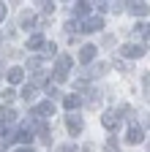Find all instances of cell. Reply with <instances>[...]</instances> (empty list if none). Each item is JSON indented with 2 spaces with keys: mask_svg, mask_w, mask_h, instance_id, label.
<instances>
[{
  "mask_svg": "<svg viewBox=\"0 0 150 152\" xmlns=\"http://www.w3.org/2000/svg\"><path fill=\"white\" fill-rule=\"evenodd\" d=\"M6 14H8V8H6V3H0V19H6Z\"/></svg>",
  "mask_w": 150,
  "mask_h": 152,
  "instance_id": "27",
  "label": "cell"
},
{
  "mask_svg": "<svg viewBox=\"0 0 150 152\" xmlns=\"http://www.w3.org/2000/svg\"><path fill=\"white\" fill-rule=\"evenodd\" d=\"M47 95H49V101H55V98L60 95V90L55 87V84H47Z\"/></svg>",
  "mask_w": 150,
  "mask_h": 152,
  "instance_id": "20",
  "label": "cell"
},
{
  "mask_svg": "<svg viewBox=\"0 0 150 152\" xmlns=\"http://www.w3.org/2000/svg\"><path fill=\"white\" fill-rule=\"evenodd\" d=\"M120 122H123V114H117V111H104V114H101V125H104L106 130H117Z\"/></svg>",
  "mask_w": 150,
  "mask_h": 152,
  "instance_id": "2",
  "label": "cell"
},
{
  "mask_svg": "<svg viewBox=\"0 0 150 152\" xmlns=\"http://www.w3.org/2000/svg\"><path fill=\"white\" fill-rule=\"evenodd\" d=\"M6 130H8V128H6V122H0V136H6Z\"/></svg>",
  "mask_w": 150,
  "mask_h": 152,
  "instance_id": "29",
  "label": "cell"
},
{
  "mask_svg": "<svg viewBox=\"0 0 150 152\" xmlns=\"http://www.w3.org/2000/svg\"><path fill=\"white\" fill-rule=\"evenodd\" d=\"M66 128L71 130V136H77V133H82V128H85V122H82V117H79V114H68V117H66Z\"/></svg>",
  "mask_w": 150,
  "mask_h": 152,
  "instance_id": "6",
  "label": "cell"
},
{
  "mask_svg": "<svg viewBox=\"0 0 150 152\" xmlns=\"http://www.w3.org/2000/svg\"><path fill=\"white\" fill-rule=\"evenodd\" d=\"M0 41H3V35H0Z\"/></svg>",
  "mask_w": 150,
  "mask_h": 152,
  "instance_id": "31",
  "label": "cell"
},
{
  "mask_svg": "<svg viewBox=\"0 0 150 152\" xmlns=\"http://www.w3.org/2000/svg\"><path fill=\"white\" fill-rule=\"evenodd\" d=\"M41 6H44V11H47V14H52V11H55V3H41Z\"/></svg>",
  "mask_w": 150,
  "mask_h": 152,
  "instance_id": "26",
  "label": "cell"
},
{
  "mask_svg": "<svg viewBox=\"0 0 150 152\" xmlns=\"http://www.w3.org/2000/svg\"><path fill=\"white\" fill-rule=\"evenodd\" d=\"M68 68H71V57L60 54L58 63H55V82H66L68 79Z\"/></svg>",
  "mask_w": 150,
  "mask_h": 152,
  "instance_id": "1",
  "label": "cell"
},
{
  "mask_svg": "<svg viewBox=\"0 0 150 152\" xmlns=\"http://www.w3.org/2000/svg\"><path fill=\"white\" fill-rule=\"evenodd\" d=\"M79 103H82V98H79V95H66V98H63V106H66L68 111H74Z\"/></svg>",
  "mask_w": 150,
  "mask_h": 152,
  "instance_id": "15",
  "label": "cell"
},
{
  "mask_svg": "<svg viewBox=\"0 0 150 152\" xmlns=\"http://www.w3.org/2000/svg\"><path fill=\"white\" fill-rule=\"evenodd\" d=\"M35 22H38V19H35V14H27V11L22 14V27H25V30H30Z\"/></svg>",
  "mask_w": 150,
  "mask_h": 152,
  "instance_id": "18",
  "label": "cell"
},
{
  "mask_svg": "<svg viewBox=\"0 0 150 152\" xmlns=\"http://www.w3.org/2000/svg\"><path fill=\"white\" fill-rule=\"evenodd\" d=\"M25 79V71L22 68H8V84H19Z\"/></svg>",
  "mask_w": 150,
  "mask_h": 152,
  "instance_id": "13",
  "label": "cell"
},
{
  "mask_svg": "<svg viewBox=\"0 0 150 152\" xmlns=\"http://www.w3.org/2000/svg\"><path fill=\"white\" fill-rule=\"evenodd\" d=\"M93 60H96V46H93V44H85V46L79 49V63L87 65V63H93Z\"/></svg>",
  "mask_w": 150,
  "mask_h": 152,
  "instance_id": "7",
  "label": "cell"
},
{
  "mask_svg": "<svg viewBox=\"0 0 150 152\" xmlns=\"http://www.w3.org/2000/svg\"><path fill=\"white\" fill-rule=\"evenodd\" d=\"M0 95H3V98H6V101H11V98H14V95H16V92H14L11 87H6V90H3V92H0Z\"/></svg>",
  "mask_w": 150,
  "mask_h": 152,
  "instance_id": "23",
  "label": "cell"
},
{
  "mask_svg": "<svg viewBox=\"0 0 150 152\" xmlns=\"http://www.w3.org/2000/svg\"><path fill=\"white\" fill-rule=\"evenodd\" d=\"M90 6L93 3H85V0H82V3H74L71 6V14L74 16H85V14H90Z\"/></svg>",
  "mask_w": 150,
  "mask_h": 152,
  "instance_id": "12",
  "label": "cell"
},
{
  "mask_svg": "<svg viewBox=\"0 0 150 152\" xmlns=\"http://www.w3.org/2000/svg\"><path fill=\"white\" fill-rule=\"evenodd\" d=\"M101 27H104V19H101V16H87L85 22L79 25V30H82V33H98Z\"/></svg>",
  "mask_w": 150,
  "mask_h": 152,
  "instance_id": "5",
  "label": "cell"
},
{
  "mask_svg": "<svg viewBox=\"0 0 150 152\" xmlns=\"http://www.w3.org/2000/svg\"><path fill=\"white\" fill-rule=\"evenodd\" d=\"M52 114H55V103L52 101H44L38 106H33V117L35 120H47V117H52Z\"/></svg>",
  "mask_w": 150,
  "mask_h": 152,
  "instance_id": "4",
  "label": "cell"
},
{
  "mask_svg": "<svg viewBox=\"0 0 150 152\" xmlns=\"http://www.w3.org/2000/svg\"><path fill=\"white\" fill-rule=\"evenodd\" d=\"M123 57H128V60H137V57H145V46L142 44H123L117 49Z\"/></svg>",
  "mask_w": 150,
  "mask_h": 152,
  "instance_id": "3",
  "label": "cell"
},
{
  "mask_svg": "<svg viewBox=\"0 0 150 152\" xmlns=\"http://www.w3.org/2000/svg\"><path fill=\"white\" fill-rule=\"evenodd\" d=\"M0 152H6V147H3V144H0Z\"/></svg>",
  "mask_w": 150,
  "mask_h": 152,
  "instance_id": "30",
  "label": "cell"
},
{
  "mask_svg": "<svg viewBox=\"0 0 150 152\" xmlns=\"http://www.w3.org/2000/svg\"><path fill=\"white\" fill-rule=\"evenodd\" d=\"M106 152H120V147H117L115 139H109V141H106Z\"/></svg>",
  "mask_w": 150,
  "mask_h": 152,
  "instance_id": "21",
  "label": "cell"
},
{
  "mask_svg": "<svg viewBox=\"0 0 150 152\" xmlns=\"http://www.w3.org/2000/svg\"><path fill=\"white\" fill-rule=\"evenodd\" d=\"M142 139H145V133H142V128L134 122V125L128 128V133H126V141H128V144H139Z\"/></svg>",
  "mask_w": 150,
  "mask_h": 152,
  "instance_id": "8",
  "label": "cell"
},
{
  "mask_svg": "<svg viewBox=\"0 0 150 152\" xmlns=\"http://www.w3.org/2000/svg\"><path fill=\"white\" fill-rule=\"evenodd\" d=\"M109 6H112V3H96V8H98L101 14H104V11H109Z\"/></svg>",
  "mask_w": 150,
  "mask_h": 152,
  "instance_id": "25",
  "label": "cell"
},
{
  "mask_svg": "<svg viewBox=\"0 0 150 152\" xmlns=\"http://www.w3.org/2000/svg\"><path fill=\"white\" fill-rule=\"evenodd\" d=\"M27 65H30V68H38V65H41V57H33V60H27Z\"/></svg>",
  "mask_w": 150,
  "mask_h": 152,
  "instance_id": "24",
  "label": "cell"
},
{
  "mask_svg": "<svg viewBox=\"0 0 150 152\" xmlns=\"http://www.w3.org/2000/svg\"><path fill=\"white\" fill-rule=\"evenodd\" d=\"M0 122H16V111L11 106H3L0 109Z\"/></svg>",
  "mask_w": 150,
  "mask_h": 152,
  "instance_id": "14",
  "label": "cell"
},
{
  "mask_svg": "<svg viewBox=\"0 0 150 152\" xmlns=\"http://www.w3.org/2000/svg\"><path fill=\"white\" fill-rule=\"evenodd\" d=\"M33 87H38V84H47V71H35L33 73V79H30Z\"/></svg>",
  "mask_w": 150,
  "mask_h": 152,
  "instance_id": "17",
  "label": "cell"
},
{
  "mask_svg": "<svg viewBox=\"0 0 150 152\" xmlns=\"http://www.w3.org/2000/svg\"><path fill=\"white\" fill-rule=\"evenodd\" d=\"M55 152H79L77 147H74V144H63V147H58V149H55Z\"/></svg>",
  "mask_w": 150,
  "mask_h": 152,
  "instance_id": "22",
  "label": "cell"
},
{
  "mask_svg": "<svg viewBox=\"0 0 150 152\" xmlns=\"http://www.w3.org/2000/svg\"><path fill=\"white\" fill-rule=\"evenodd\" d=\"M134 35H139V38H145V41H150V22H139V25H134V30H131Z\"/></svg>",
  "mask_w": 150,
  "mask_h": 152,
  "instance_id": "11",
  "label": "cell"
},
{
  "mask_svg": "<svg viewBox=\"0 0 150 152\" xmlns=\"http://www.w3.org/2000/svg\"><path fill=\"white\" fill-rule=\"evenodd\" d=\"M14 152H33V147H16Z\"/></svg>",
  "mask_w": 150,
  "mask_h": 152,
  "instance_id": "28",
  "label": "cell"
},
{
  "mask_svg": "<svg viewBox=\"0 0 150 152\" xmlns=\"http://www.w3.org/2000/svg\"><path fill=\"white\" fill-rule=\"evenodd\" d=\"M128 6V11L134 14V16H147L150 14V6L147 3H126Z\"/></svg>",
  "mask_w": 150,
  "mask_h": 152,
  "instance_id": "10",
  "label": "cell"
},
{
  "mask_svg": "<svg viewBox=\"0 0 150 152\" xmlns=\"http://www.w3.org/2000/svg\"><path fill=\"white\" fill-rule=\"evenodd\" d=\"M142 87H145V101H150V73H142Z\"/></svg>",
  "mask_w": 150,
  "mask_h": 152,
  "instance_id": "19",
  "label": "cell"
},
{
  "mask_svg": "<svg viewBox=\"0 0 150 152\" xmlns=\"http://www.w3.org/2000/svg\"><path fill=\"white\" fill-rule=\"evenodd\" d=\"M35 95H38V87H33V84H25V90H22V98H25L27 103L35 98Z\"/></svg>",
  "mask_w": 150,
  "mask_h": 152,
  "instance_id": "16",
  "label": "cell"
},
{
  "mask_svg": "<svg viewBox=\"0 0 150 152\" xmlns=\"http://www.w3.org/2000/svg\"><path fill=\"white\" fill-rule=\"evenodd\" d=\"M44 46H47V38H44L41 33H35V35H30V38H27V49H30V52L44 49Z\"/></svg>",
  "mask_w": 150,
  "mask_h": 152,
  "instance_id": "9",
  "label": "cell"
}]
</instances>
